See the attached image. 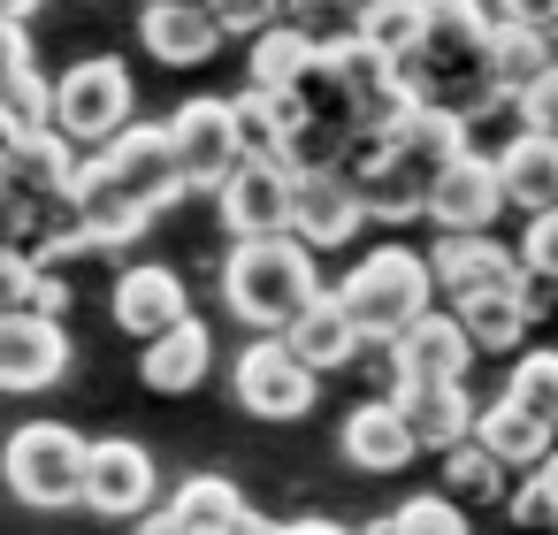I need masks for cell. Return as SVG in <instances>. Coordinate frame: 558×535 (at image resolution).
<instances>
[{
    "label": "cell",
    "mask_w": 558,
    "mask_h": 535,
    "mask_svg": "<svg viewBox=\"0 0 558 535\" xmlns=\"http://www.w3.org/2000/svg\"><path fill=\"white\" fill-rule=\"evenodd\" d=\"M466 360H474V337L451 306H436L421 329L398 337V390H459L466 382ZM390 390V398H398Z\"/></svg>",
    "instance_id": "cell-15"
},
{
    "label": "cell",
    "mask_w": 558,
    "mask_h": 535,
    "mask_svg": "<svg viewBox=\"0 0 558 535\" xmlns=\"http://www.w3.org/2000/svg\"><path fill=\"white\" fill-rule=\"evenodd\" d=\"M489 16H497V24H527V32L558 39V0H489Z\"/></svg>",
    "instance_id": "cell-38"
},
{
    "label": "cell",
    "mask_w": 558,
    "mask_h": 535,
    "mask_svg": "<svg viewBox=\"0 0 558 535\" xmlns=\"http://www.w3.org/2000/svg\"><path fill=\"white\" fill-rule=\"evenodd\" d=\"M512 489H520V474L497 451H482V443L444 451V497H459V504H512Z\"/></svg>",
    "instance_id": "cell-30"
},
{
    "label": "cell",
    "mask_w": 558,
    "mask_h": 535,
    "mask_svg": "<svg viewBox=\"0 0 558 535\" xmlns=\"http://www.w3.org/2000/svg\"><path fill=\"white\" fill-rule=\"evenodd\" d=\"M428 268H436V291H444V306H459V299H474V291L527 283V268H520V245H497V238H436V245H428Z\"/></svg>",
    "instance_id": "cell-17"
},
{
    "label": "cell",
    "mask_w": 558,
    "mask_h": 535,
    "mask_svg": "<svg viewBox=\"0 0 558 535\" xmlns=\"http://www.w3.org/2000/svg\"><path fill=\"white\" fill-rule=\"evenodd\" d=\"M360 9H375V0H360Z\"/></svg>",
    "instance_id": "cell-45"
},
{
    "label": "cell",
    "mask_w": 558,
    "mask_h": 535,
    "mask_svg": "<svg viewBox=\"0 0 558 535\" xmlns=\"http://www.w3.org/2000/svg\"><path fill=\"white\" fill-rule=\"evenodd\" d=\"M222 230L245 245V238H291V215H299V169L291 161H245L222 192Z\"/></svg>",
    "instance_id": "cell-10"
},
{
    "label": "cell",
    "mask_w": 558,
    "mask_h": 535,
    "mask_svg": "<svg viewBox=\"0 0 558 535\" xmlns=\"http://www.w3.org/2000/svg\"><path fill=\"white\" fill-rule=\"evenodd\" d=\"M169 520H177V535H245L253 504L238 497V482H222V474H192V482H177Z\"/></svg>",
    "instance_id": "cell-27"
},
{
    "label": "cell",
    "mask_w": 558,
    "mask_h": 535,
    "mask_svg": "<svg viewBox=\"0 0 558 535\" xmlns=\"http://www.w3.org/2000/svg\"><path fill=\"white\" fill-rule=\"evenodd\" d=\"M161 474L146 459V443L131 436H93V466H85V512L100 520H154Z\"/></svg>",
    "instance_id": "cell-12"
},
{
    "label": "cell",
    "mask_w": 558,
    "mask_h": 535,
    "mask_svg": "<svg viewBox=\"0 0 558 535\" xmlns=\"http://www.w3.org/2000/svg\"><path fill=\"white\" fill-rule=\"evenodd\" d=\"M550 70H558V39H543V32H527V24H497V32H489V77H497L505 108H512L520 93H535Z\"/></svg>",
    "instance_id": "cell-29"
},
{
    "label": "cell",
    "mask_w": 558,
    "mask_h": 535,
    "mask_svg": "<svg viewBox=\"0 0 558 535\" xmlns=\"http://www.w3.org/2000/svg\"><path fill=\"white\" fill-rule=\"evenodd\" d=\"M54 131V85L39 70H9V146Z\"/></svg>",
    "instance_id": "cell-33"
},
{
    "label": "cell",
    "mask_w": 558,
    "mask_h": 535,
    "mask_svg": "<svg viewBox=\"0 0 558 535\" xmlns=\"http://www.w3.org/2000/svg\"><path fill=\"white\" fill-rule=\"evenodd\" d=\"M207 360H215V337H207V321L192 314L184 329H169L161 344H146L138 382H146L154 398H184V390H199V382H207Z\"/></svg>",
    "instance_id": "cell-25"
},
{
    "label": "cell",
    "mask_w": 558,
    "mask_h": 535,
    "mask_svg": "<svg viewBox=\"0 0 558 535\" xmlns=\"http://www.w3.org/2000/svg\"><path fill=\"white\" fill-rule=\"evenodd\" d=\"M505 207H512V199H505V169H497V154H474V146H466V154L436 177V192H428V222H436L444 238H489Z\"/></svg>",
    "instance_id": "cell-11"
},
{
    "label": "cell",
    "mask_w": 558,
    "mask_h": 535,
    "mask_svg": "<svg viewBox=\"0 0 558 535\" xmlns=\"http://www.w3.org/2000/svg\"><path fill=\"white\" fill-rule=\"evenodd\" d=\"M192 321V299H184V276L146 260V268H123L116 276V329L138 337V344H161L169 329Z\"/></svg>",
    "instance_id": "cell-16"
},
{
    "label": "cell",
    "mask_w": 558,
    "mask_h": 535,
    "mask_svg": "<svg viewBox=\"0 0 558 535\" xmlns=\"http://www.w3.org/2000/svg\"><path fill=\"white\" fill-rule=\"evenodd\" d=\"M474 443L482 451H497L512 474H535L550 451H558V436L527 413V405H512V398H497V405H482V428H474Z\"/></svg>",
    "instance_id": "cell-28"
},
{
    "label": "cell",
    "mask_w": 558,
    "mask_h": 535,
    "mask_svg": "<svg viewBox=\"0 0 558 535\" xmlns=\"http://www.w3.org/2000/svg\"><path fill=\"white\" fill-rule=\"evenodd\" d=\"M0 39H9V70H39V62H32V32H24V24H9Z\"/></svg>",
    "instance_id": "cell-39"
},
{
    "label": "cell",
    "mask_w": 558,
    "mask_h": 535,
    "mask_svg": "<svg viewBox=\"0 0 558 535\" xmlns=\"http://www.w3.org/2000/svg\"><path fill=\"white\" fill-rule=\"evenodd\" d=\"M535 482H543V489H550V504H558V451H550V459L535 466Z\"/></svg>",
    "instance_id": "cell-42"
},
{
    "label": "cell",
    "mask_w": 558,
    "mask_h": 535,
    "mask_svg": "<svg viewBox=\"0 0 558 535\" xmlns=\"http://www.w3.org/2000/svg\"><path fill=\"white\" fill-rule=\"evenodd\" d=\"M360 39L390 62H405L421 39H428V0H375V9H360Z\"/></svg>",
    "instance_id": "cell-31"
},
{
    "label": "cell",
    "mask_w": 558,
    "mask_h": 535,
    "mask_svg": "<svg viewBox=\"0 0 558 535\" xmlns=\"http://www.w3.org/2000/svg\"><path fill=\"white\" fill-rule=\"evenodd\" d=\"M390 535H474V527H466V504H459V497L421 489V497H405V504L390 512Z\"/></svg>",
    "instance_id": "cell-34"
},
{
    "label": "cell",
    "mask_w": 558,
    "mask_h": 535,
    "mask_svg": "<svg viewBox=\"0 0 558 535\" xmlns=\"http://www.w3.org/2000/svg\"><path fill=\"white\" fill-rule=\"evenodd\" d=\"M169 146H177V169H184V192H222L238 169H245V123H238V100H184L169 123Z\"/></svg>",
    "instance_id": "cell-8"
},
{
    "label": "cell",
    "mask_w": 558,
    "mask_h": 535,
    "mask_svg": "<svg viewBox=\"0 0 558 535\" xmlns=\"http://www.w3.org/2000/svg\"><path fill=\"white\" fill-rule=\"evenodd\" d=\"M367 222H375V215H367V192H360L352 169H306V177H299V215H291V238H299V245L337 253V245H352Z\"/></svg>",
    "instance_id": "cell-13"
},
{
    "label": "cell",
    "mask_w": 558,
    "mask_h": 535,
    "mask_svg": "<svg viewBox=\"0 0 558 535\" xmlns=\"http://www.w3.org/2000/svg\"><path fill=\"white\" fill-rule=\"evenodd\" d=\"M222 39H230V32L215 24V9H146V16H138V47H146L154 62H169V70L215 62Z\"/></svg>",
    "instance_id": "cell-22"
},
{
    "label": "cell",
    "mask_w": 558,
    "mask_h": 535,
    "mask_svg": "<svg viewBox=\"0 0 558 535\" xmlns=\"http://www.w3.org/2000/svg\"><path fill=\"white\" fill-rule=\"evenodd\" d=\"M337 299L352 306V321L367 329V337H405V329H421L428 314H436V268L421 260V253H405V245H375L367 260H352L344 268V283H337Z\"/></svg>",
    "instance_id": "cell-5"
},
{
    "label": "cell",
    "mask_w": 558,
    "mask_h": 535,
    "mask_svg": "<svg viewBox=\"0 0 558 535\" xmlns=\"http://www.w3.org/2000/svg\"><path fill=\"white\" fill-rule=\"evenodd\" d=\"M466 154V123L459 115H436V108H405L398 123L367 131L360 154H352V177L367 192V215L375 222H413L428 215V192L436 177Z\"/></svg>",
    "instance_id": "cell-2"
},
{
    "label": "cell",
    "mask_w": 558,
    "mask_h": 535,
    "mask_svg": "<svg viewBox=\"0 0 558 535\" xmlns=\"http://www.w3.org/2000/svg\"><path fill=\"white\" fill-rule=\"evenodd\" d=\"M32 9H39V0H9V24H32Z\"/></svg>",
    "instance_id": "cell-43"
},
{
    "label": "cell",
    "mask_w": 558,
    "mask_h": 535,
    "mask_svg": "<svg viewBox=\"0 0 558 535\" xmlns=\"http://www.w3.org/2000/svg\"><path fill=\"white\" fill-rule=\"evenodd\" d=\"M505 398L512 405H527L550 436H558V352L550 344H535V352H520L512 360V382H505Z\"/></svg>",
    "instance_id": "cell-32"
},
{
    "label": "cell",
    "mask_w": 558,
    "mask_h": 535,
    "mask_svg": "<svg viewBox=\"0 0 558 535\" xmlns=\"http://www.w3.org/2000/svg\"><path fill=\"white\" fill-rule=\"evenodd\" d=\"M291 535H360V527H337V520H291Z\"/></svg>",
    "instance_id": "cell-40"
},
{
    "label": "cell",
    "mask_w": 558,
    "mask_h": 535,
    "mask_svg": "<svg viewBox=\"0 0 558 535\" xmlns=\"http://www.w3.org/2000/svg\"><path fill=\"white\" fill-rule=\"evenodd\" d=\"M451 314L466 321L474 352H520V344H527V321L543 314V283L527 276V283H505V291H474V299H459Z\"/></svg>",
    "instance_id": "cell-20"
},
{
    "label": "cell",
    "mask_w": 558,
    "mask_h": 535,
    "mask_svg": "<svg viewBox=\"0 0 558 535\" xmlns=\"http://www.w3.org/2000/svg\"><path fill=\"white\" fill-rule=\"evenodd\" d=\"M512 527H527V535H543V527H558V504H550V489L535 482V474H520V489H512Z\"/></svg>",
    "instance_id": "cell-37"
},
{
    "label": "cell",
    "mask_w": 558,
    "mask_h": 535,
    "mask_svg": "<svg viewBox=\"0 0 558 535\" xmlns=\"http://www.w3.org/2000/svg\"><path fill=\"white\" fill-rule=\"evenodd\" d=\"M314 299H322L314 245H299V238H245V245H230V260H222V306L253 337H283Z\"/></svg>",
    "instance_id": "cell-4"
},
{
    "label": "cell",
    "mask_w": 558,
    "mask_h": 535,
    "mask_svg": "<svg viewBox=\"0 0 558 535\" xmlns=\"http://www.w3.org/2000/svg\"><path fill=\"white\" fill-rule=\"evenodd\" d=\"M489 32H497V16L482 9V0H428V39L398 62L405 100L436 108V115H459V123L497 108L505 93L489 77Z\"/></svg>",
    "instance_id": "cell-3"
},
{
    "label": "cell",
    "mask_w": 558,
    "mask_h": 535,
    "mask_svg": "<svg viewBox=\"0 0 558 535\" xmlns=\"http://www.w3.org/2000/svg\"><path fill=\"white\" fill-rule=\"evenodd\" d=\"M85 466H93V443L62 421H32L9 436V489L39 512L85 504Z\"/></svg>",
    "instance_id": "cell-7"
},
{
    "label": "cell",
    "mask_w": 558,
    "mask_h": 535,
    "mask_svg": "<svg viewBox=\"0 0 558 535\" xmlns=\"http://www.w3.org/2000/svg\"><path fill=\"white\" fill-rule=\"evenodd\" d=\"M70 360L77 352H70V329L62 321H47V314H0V390L32 398V390L62 382Z\"/></svg>",
    "instance_id": "cell-14"
},
{
    "label": "cell",
    "mask_w": 558,
    "mask_h": 535,
    "mask_svg": "<svg viewBox=\"0 0 558 535\" xmlns=\"http://www.w3.org/2000/svg\"><path fill=\"white\" fill-rule=\"evenodd\" d=\"M77 177H85V154H77L62 131H39V138H16V146H9V199L70 207V199H77Z\"/></svg>",
    "instance_id": "cell-18"
},
{
    "label": "cell",
    "mask_w": 558,
    "mask_h": 535,
    "mask_svg": "<svg viewBox=\"0 0 558 535\" xmlns=\"http://www.w3.org/2000/svg\"><path fill=\"white\" fill-rule=\"evenodd\" d=\"M398 405H405L421 451H436V459L459 451V443H474V428H482V405L466 398V382L459 390H398Z\"/></svg>",
    "instance_id": "cell-26"
},
{
    "label": "cell",
    "mask_w": 558,
    "mask_h": 535,
    "mask_svg": "<svg viewBox=\"0 0 558 535\" xmlns=\"http://www.w3.org/2000/svg\"><path fill=\"white\" fill-rule=\"evenodd\" d=\"M146 9H215V0H146Z\"/></svg>",
    "instance_id": "cell-44"
},
{
    "label": "cell",
    "mask_w": 558,
    "mask_h": 535,
    "mask_svg": "<svg viewBox=\"0 0 558 535\" xmlns=\"http://www.w3.org/2000/svg\"><path fill=\"white\" fill-rule=\"evenodd\" d=\"M497 169H505V199H512L527 222H535V215H558V138L512 131L505 154H497Z\"/></svg>",
    "instance_id": "cell-23"
},
{
    "label": "cell",
    "mask_w": 558,
    "mask_h": 535,
    "mask_svg": "<svg viewBox=\"0 0 558 535\" xmlns=\"http://www.w3.org/2000/svg\"><path fill=\"white\" fill-rule=\"evenodd\" d=\"M169 199H184L177 146H169V131L131 123L116 146L85 154V177H77V230H85L93 253H116V245H131Z\"/></svg>",
    "instance_id": "cell-1"
},
{
    "label": "cell",
    "mask_w": 558,
    "mask_h": 535,
    "mask_svg": "<svg viewBox=\"0 0 558 535\" xmlns=\"http://www.w3.org/2000/svg\"><path fill=\"white\" fill-rule=\"evenodd\" d=\"M322 62V47L299 32V24H276L245 47V93H268V100H291L306 85V70Z\"/></svg>",
    "instance_id": "cell-24"
},
{
    "label": "cell",
    "mask_w": 558,
    "mask_h": 535,
    "mask_svg": "<svg viewBox=\"0 0 558 535\" xmlns=\"http://www.w3.org/2000/svg\"><path fill=\"white\" fill-rule=\"evenodd\" d=\"M344 459H352L360 474H398V466H413V459H421V436H413L405 405H398V398H360V405L344 413Z\"/></svg>",
    "instance_id": "cell-19"
},
{
    "label": "cell",
    "mask_w": 558,
    "mask_h": 535,
    "mask_svg": "<svg viewBox=\"0 0 558 535\" xmlns=\"http://www.w3.org/2000/svg\"><path fill=\"white\" fill-rule=\"evenodd\" d=\"M245 535H291V520H260V512H253V520H245Z\"/></svg>",
    "instance_id": "cell-41"
},
{
    "label": "cell",
    "mask_w": 558,
    "mask_h": 535,
    "mask_svg": "<svg viewBox=\"0 0 558 535\" xmlns=\"http://www.w3.org/2000/svg\"><path fill=\"white\" fill-rule=\"evenodd\" d=\"M215 24L230 32V39H260V32H276V24H291V0H215Z\"/></svg>",
    "instance_id": "cell-35"
},
{
    "label": "cell",
    "mask_w": 558,
    "mask_h": 535,
    "mask_svg": "<svg viewBox=\"0 0 558 535\" xmlns=\"http://www.w3.org/2000/svg\"><path fill=\"white\" fill-rule=\"evenodd\" d=\"M230 382H238V405H245L253 421H306V405H314V390H322V375H314L283 337H253V344L238 352Z\"/></svg>",
    "instance_id": "cell-9"
},
{
    "label": "cell",
    "mask_w": 558,
    "mask_h": 535,
    "mask_svg": "<svg viewBox=\"0 0 558 535\" xmlns=\"http://www.w3.org/2000/svg\"><path fill=\"white\" fill-rule=\"evenodd\" d=\"M131 108H138V85L116 54H85L77 70L54 77V131L77 146V154H100L131 131Z\"/></svg>",
    "instance_id": "cell-6"
},
{
    "label": "cell",
    "mask_w": 558,
    "mask_h": 535,
    "mask_svg": "<svg viewBox=\"0 0 558 535\" xmlns=\"http://www.w3.org/2000/svg\"><path fill=\"white\" fill-rule=\"evenodd\" d=\"M283 344L314 367V375H329V367H360V352H367V329L352 321V306L337 299V291H322L291 329H283Z\"/></svg>",
    "instance_id": "cell-21"
},
{
    "label": "cell",
    "mask_w": 558,
    "mask_h": 535,
    "mask_svg": "<svg viewBox=\"0 0 558 535\" xmlns=\"http://www.w3.org/2000/svg\"><path fill=\"white\" fill-rule=\"evenodd\" d=\"M520 268H527L543 291H558V215H535V222L520 230Z\"/></svg>",
    "instance_id": "cell-36"
}]
</instances>
